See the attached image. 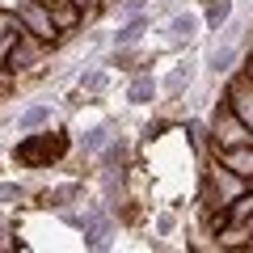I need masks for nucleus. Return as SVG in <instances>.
Segmentation results:
<instances>
[{"mask_svg":"<svg viewBox=\"0 0 253 253\" xmlns=\"http://www.w3.org/2000/svg\"><path fill=\"white\" fill-rule=\"evenodd\" d=\"M68 152V135L63 131H42V135H30L26 144H17V161L38 169V165H51Z\"/></svg>","mask_w":253,"mask_h":253,"instance_id":"1","label":"nucleus"},{"mask_svg":"<svg viewBox=\"0 0 253 253\" xmlns=\"http://www.w3.org/2000/svg\"><path fill=\"white\" fill-rule=\"evenodd\" d=\"M232 101H236V110H241L245 123H253V93H249V81H236V84H232Z\"/></svg>","mask_w":253,"mask_h":253,"instance_id":"6","label":"nucleus"},{"mask_svg":"<svg viewBox=\"0 0 253 253\" xmlns=\"http://www.w3.org/2000/svg\"><path fill=\"white\" fill-rule=\"evenodd\" d=\"M34 59H38V51H34L30 42H21V46H9V68H13V72H17L21 63H34Z\"/></svg>","mask_w":253,"mask_h":253,"instance_id":"11","label":"nucleus"},{"mask_svg":"<svg viewBox=\"0 0 253 253\" xmlns=\"http://www.w3.org/2000/svg\"><path fill=\"white\" fill-rule=\"evenodd\" d=\"M126 97L135 101V106H148V101L156 97V81H152V76H135V84H131V93H126Z\"/></svg>","mask_w":253,"mask_h":253,"instance_id":"8","label":"nucleus"},{"mask_svg":"<svg viewBox=\"0 0 253 253\" xmlns=\"http://www.w3.org/2000/svg\"><path fill=\"white\" fill-rule=\"evenodd\" d=\"M101 84H106V72H101V68H93V72L81 76V89H101Z\"/></svg>","mask_w":253,"mask_h":253,"instance_id":"13","label":"nucleus"},{"mask_svg":"<svg viewBox=\"0 0 253 253\" xmlns=\"http://www.w3.org/2000/svg\"><path fill=\"white\" fill-rule=\"evenodd\" d=\"M21 26L34 30V38H55V34H59L51 9H42V4H21Z\"/></svg>","mask_w":253,"mask_h":253,"instance_id":"2","label":"nucleus"},{"mask_svg":"<svg viewBox=\"0 0 253 253\" xmlns=\"http://www.w3.org/2000/svg\"><path fill=\"white\" fill-rule=\"evenodd\" d=\"M42 123H51V106H30L26 114H17V131H34Z\"/></svg>","mask_w":253,"mask_h":253,"instance_id":"4","label":"nucleus"},{"mask_svg":"<svg viewBox=\"0 0 253 253\" xmlns=\"http://www.w3.org/2000/svg\"><path fill=\"white\" fill-rule=\"evenodd\" d=\"M0 199H21V190L17 186H0Z\"/></svg>","mask_w":253,"mask_h":253,"instance_id":"15","label":"nucleus"},{"mask_svg":"<svg viewBox=\"0 0 253 253\" xmlns=\"http://www.w3.org/2000/svg\"><path fill=\"white\" fill-rule=\"evenodd\" d=\"M224 165L236 169L241 177H249V173H253V152H249V148H241V152H224Z\"/></svg>","mask_w":253,"mask_h":253,"instance_id":"10","label":"nucleus"},{"mask_svg":"<svg viewBox=\"0 0 253 253\" xmlns=\"http://www.w3.org/2000/svg\"><path fill=\"white\" fill-rule=\"evenodd\" d=\"M228 17H232V0H211L207 4V30H219Z\"/></svg>","mask_w":253,"mask_h":253,"instance_id":"9","label":"nucleus"},{"mask_svg":"<svg viewBox=\"0 0 253 253\" xmlns=\"http://www.w3.org/2000/svg\"><path fill=\"white\" fill-rule=\"evenodd\" d=\"M194 30H199V17H190V13H177L169 21V42H194Z\"/></svg>","mask_w":253,"mask_h":253,"instance_id":"3","label":"nucleus"},{"mask_svg":"<svg viewBox=\"0 0 253 253\" xmlns=\"http://www.w3.org/2000/svg\"><path fill=\"white\" fill-rule=\"evenodd\" d=\"M76 9H81V4H76V0H51V17H55V26H76Z\"/></svg>","mask_w":253,"mask_h":253,"instance_id":"5","label":"nucleus"},{"mask_svg":"<svg viewBox=\"0 0 253 253\" xmlns=\"http://www.w3.org/2000/svg\"><path fill=\"white\" fill-rule=\"evenodd\" d=\"M232 59H236L232 46H228V51H215V55H211V68H215V72H228V63H232Z\"/></svg>","mask_w":253,"mask_h":253,"instance_id":"12","label":"nucleus"},{"mask_svg":"<svg viewBox=\"0 0 253 253\" xmlns=\"http://www.w3.org/2000/svg\"><path fill=\"white\" fill-rule=\"evenodd\" d=\"M106 135H110L106 126H97V131H93V135H89V148H101V144H106Z\"/></svg>","mask_w":253,"mask_h":253,"instance_id":"14","label":"nucleus"},{"mask_svg":"<svg viewBox=\"0 0 253 253\" xmlns=\"http://www.w3.org/2000/svg\"><path fill=\"white\" fill-rule=\"evenodd\" d=\"M144 26H148V17L126 21L123 30H114V42H118V46H135V42H139V34H144Z\"/></svg>","mask_w":253,"mask_h":253,"instance_id":"7","label":"nucleus"}]
</instances>
